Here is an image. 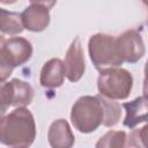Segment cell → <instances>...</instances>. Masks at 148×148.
Listing matches in <instances>:
<instances>
[{"label": "cell", "mask_w": 148, "mask_h": 148, "mask_svg": "<svg viewBox=\"0 0 148 148\" xmlns=\"http://www.w3.org/2000/svg\"><path fill=\"white\" fill-rule=\"evenodd\" d=\"M35 139V119L27 108H16L0 117V143L8 147H29Z\"/></svg>", "instance_id": "obj_1"}, {"label": "cell", "mask_w": 148, "mask_h": 148, "mask_svg": "<svg viewBox=\"0 0 148 148\" xmlns=\"http://www.w3.org/2000/svg\"><path fill=\"white\" fill-rule=\"evenodd\" d=\"M104 119V111L98 96H81L72 106L71 120L73 126L81 133L96 131Z\"/></svg>", "instance_id": "obj_2"}, {"label": "cell", "mask_w": 148, "mask_h": 148, "mask_svg": "<svg viewBox=\"0 0 148 148\" xmlns=\"http://www.w3.org/2000/svg\"><path fill=\"white\" fill-rule=\"evenodd\" d=\"M88 52L96 69L104 71L123 64L116 37L108 34H95L89 38Z\"/></svg>", "instance_id": "obj_3"}, {"label": "cell", "mask_w": 148, "mask_h": 148, "mask_svg": "<svg viewBox=\"0 0 148 148\" xmlns=\"http://www.w3.org/2000/svg\"><path fill=\"white\" fill-rule=\"evenodd\" d=\"M133 88L132 74L120 67L109 68L99 72L97 89L99 95L109 99H125L130 96Z\"/></svg>", "instance_id": "obj_4"}, {"label": "cell", "mask_w": 148, "mask_h": 148, "mask_svg": "<svg viewBox=\"0 0 148 148\" xmlns=\"http://www.w3.org/2000/svg\"><path fill=\"white\" fill-rule=\"evenodd\" d=\"M54 5V1H31L21 13L23 28L34 32L45 30L50 23V9Z\"/></svg>", "instance_id": "obj_5"}, {"label": "cell", "mask_w": 148, "mask_h": 148, "mask_svg": "<svg viewBox=\"0 0 148 148\" xmlns=\"http://www.w3.org/2000/svg\"><path fill=\"white\" fill-rule=\"evenodd\" d=\"M116 40L123 62L134 64L145 56V43L136 30H127L116 37Z\"/></svg>", "instance_id": "obj_6"}, {"label": "cell", "mask_w": 148, "mask_h": 148, "mask_svg": "<svg viewBox=\"0 0 148 148\" xmlns=\"http://www.w3.org/2000/svg\"><path fill=\"white\" fill-rule=\"evenodd\" d=\"M64 67L66 77L71 82H77L83 76L86 71V61L82 44L79 37H76L69 45L65 56Z\"/></svg>", "instance_id": "obj_7"}, {"label": "cell", "mask_w": 148, "mask_h": 148, "mask_svg": "<svg viewBox=\"0 0 148 148\" xmlns=\"http://www.w3.org/2000/svg\"><path fill=\"white\" fill-rule=\"evenodd\" d=\"M47 140L52 148H72L75 136L67 120L57 119L49 127Z\"/></svg>", "instance_id": "obj_8"}, {"label": "cell", "mask_w": 148, "mask_h": 148, "mask_svg": "<svg viewBox=\"0 0 148 148\" xmlns=\"http://www.w3.org/2000/svg\"><path fill=\"white\" fill-rule=\"evenodd\" d=\"M2 47L14 64V67L22 66L32 56V45L23 37H12L6 39Z\"/></svg>", "instance_id": "obj_9"}, {"label": "cell", "mask_w": 148, "mask_h": 148, "mask_svg": "<svg viewBox=\"0 0 148 148\" xmlns=\"http://www.w3.org/2000/svg\"><path fill=\"white\" fill-rule=\"evenodd\" d=\"M65 67L64 62L59 58H52L44 64L40 71L39 83L44 88L53 89L62 86L65 81Z\"/></svg>", "instance_id": "obj_10"}, {"label": "cell", "mask_w": 148, "mask_h": 148, "mask_svg": "<svg viewBox=\"0 0 148 148\" xmlns=\"http://www.w3.org/2000/svg\"><path fill=\"white\" fill-rule=\"evenodd\" d=\"M123 108L126 111V116H125V119L123 123L125 127L134 128L136 125H139L141 123H146L147 112H148L146 96H140L131 102L124 103Z\"/></svg>", "instance_id": "obj_11"}, {"label": "cell", "mask_w": 148, "mask_h": 148, "mask_svg": "<svg viewBox=\"0 0 148 148\" xmlns=\"http://www.w3.org/2000/svg\"><path fill=\"white\" fill-rule=\"evenodd\" d=\"M12 88V106L25 108L34 99V88L25 81L13 79L9 81Z\"/></svg>", "instance_id": "obj_12"}, {"label": "cell", "mask_w": 148, "mask_h": 148, "mask_svg": "<svg viewBox=\"0 0 148 148\" xmlns=\"http://www.w3.org/2000/svg\"><path fill=\"white\" fill-rule=\"evenodd\" d=\"M24 30L21 14L15 12H8L0 8V32L5 35L15 36Z\"/></svg>", "instance_id": "obj_13"}, {"label": "cell", "mask_w": 148, "mask_h": 148, "mask_svg": "<svg viewBox=\"0 0 148 148\" xmlns=\"http://www.w3.org/2000/svg\"><path fill=\"white\" fill-rule=\"evenodd\" d=\"M101 103H102V106H103V111H104V119H103V124L104 126L106 127H111V126H114L120 117H121V106L119 103H117L116 101L113 99H109L102 95H97Z\"/></svg>", "instance_id": "obj_14"}, {"label": "cell", "mask_w": 148, "mask_h": 148, "mask_svg": "<svg viewBox=\"0 0 148 148\" xmlns=\"http://www.w3.org/2000/svg\"><path fill=\"white\" fill-rule=\"evenodd\" d=\"M126 135L124 131H109L99 138L95 148H125Z\"/></svg>", "instance_id": "obj_15"}, {"label": "cell", "mask_w": 148, "mask_h": 148, "mask_svg": "<svg viewBox=\"0 0 148 148\" xmlns=\"http://www.w3.org/2000/svg\"><path fill=\"white\" fill-rule=\"evenodd\" d=\"M146 130H147V126L145 125L141 128L133 130L128 135H126L125 148H147Z\"/></svg>", "instance_id": "obj_16"}, {"label": "cell", "mask_w": 148, "mask_h": 148, "mask_svg": "<svg viewBox=\"0 0 148 148\" xmlns=\"http://www.w3.org/2000/svg\"><path fill=\"white\" fill-rule=\"evenodd\" d=\"M9 106H12L10 82L0 80V117H2L6 113Z\"/></svg>", "instance_id": "obj_17"}, {"label": "cell", "mask_w": 148, "mask_h": 148, "mask_svg": "<svg viewBox=\"0 0 148 148\" xmlns=\"http://www.w3.org/2000/svg\"><path fill=\"white\" fill-rule=\"evenodd\" d=\"M14 68V64L9 59L8 54L6 53L3 47L0 46V80L6 81V79L9 77V75L13 73Z\"/></svg>", "instance_id": "obj_18"}, {"label": "cell", "mask_w": 148, "mask_h": 148, "mask_svg": "<svg viewBox=\"0 0 148 148\" xmlns=\"http://www.w3.org/2000/svg\"><path fill=\"white\" fill-rule=\"evenodd\" d=\"M5 40H6V39L3 38V35L0 34V46H2V44L5 43Z\"/></svg>", "instance_id": "obj_19"}, {"label": "cell", "mask_w": 148, "mask_h": 148, "mask_svg": "<svg viewBox=\"0 0 148 148\" xmlns=\"http://www.w3.org/2000/svg\"><path fill=\"white\" fill-rule=\"evenodd\" d=\"M12 148H28V147H12Z\"/></svg>", "instance_id": "obj_20"}]
</instances>
